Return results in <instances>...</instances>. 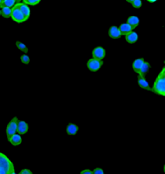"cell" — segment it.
<instances>
[{
  "label": "cell",
  "mask_w": 165,
  "mask_h": 174,
  "mask_svg": "<svg viewBox=\"0 0 165 174\" xmlns=\"http://www.w3.org/2000/svg\"><path fill=\"white\" fill-rule=\"evenodd\" d=\"M151 92L165 96V67L162 69L160 74L157 76V78L153 84Z\"/></svg>",
  "instance_id": "6da1fadb"
},
{
  "label": "cell",
  "mask_w": 165,
  "mask_h": 174,
  "mask_svg": "<svg viewBox=\"0 0 165 174\" xmlns=\"http://www.w3.org/2000/svg\"><path fill=\"white\" fill-rule=\"evenodd\" d=\"M14 165L9 158L0 152V174H14Z\"/></svg>",
  "instance_id": "7a4b0ae2"
},
{
  "label": "cell",
  "mask_w": 165,
  "mask_h": 174,
  "mask_svg": "<svg viewBox=\"0 0 165 174\" xmlns=\"http://www.w3.org/2000/svg\"><path fill=\"white\" fill-rule=\"evenodd\" d=\"M11 18L14 20L15 22L17 23H23L26 21V18L21 12V10L19 8V3L15 4V6L12 7V14H11Z\"/></svg>",
  "instance_id": "3957f363"
},
{
  "label": "cell",
  "mask_w": 165,
  "mask_h": 174,
  "mask_svg": "<svg viewBox=\"0 0 165 174\" xmlns=\"http://www.w3.org/2000/svg\"><path fill=\"white\" fill-rule=\"evenodd\" d=\"M17 125H18V119L16 116L13 117L11 121H9L6 127V136L7 139H9L13 134H17Z\"/></svg>",
  "instance_id": "277c9868"
},
{
  "label": "cell",
  "mask_w": 165,
  "mask_h": 174,
  "mask_svg": "<svg viewBox=\"0 0 165 174\" xmlns=\"http://www.w3.org/2000/svg\"><path fill=\"white\" fill-rule=\"evenodd\" d=\"M103 65V60H99L96 58H92L88 61L87 63V67L89 71L92 72H97L102 68V66Z\"/></svg>",
  "instance_id": "5b68a950"
},
{
  "label": "cell",
  "mask_w": 165,
  "mask_h": 174,
  "mask_svg": "<svg viewBox=\"0 0 165 174\" xmlns=\"http://www.w3.org/2000/svg\"><path fill=\"white\" fill-rule=\"evenodd\" d=\"M104 57H106V50H104L103 47H101V46L96 47L93 50V58L103 60Z\"/></svg>",
  "instance_id": "8992f818"
},
{
  "label": "cell",
  "mask_w": 165,
  "mask_h": 174,
  "mask_svg": "<svg viewBox=\"0 0 165 174\" xmlns=\"http://www.w3.org/2000/svg\"><path fill=\"white\" fill-rule=\"evenodd\" d=\"M137 84H138V86L140 87L141 89H143V90L152 91V88H150V86H149L148 82L146 81L145 77H142V76H140V75H138V77H137Z\"/></svg>",
  "instance_id": "52a82bcc"
},
{
  "label": "cell",
  "mask_w": 165,
  "mask_h": 174,
  "mask_svg": "<svg viewBox=\"0 0 165 174\" xmlns=\"http://www.w3.org/2000/svg\"><path fill=\"white\" fill-rule=\"evenodd\" d=\"M108 36L112 39H118L121 37V32L118 27L117 26H112L108 29Z\"/></svg>",
  "instance_id": "ba28073f"
},
{
  "label": "cell",
  "mask_w": 165,
  "mask_h": 174,
  "mask_svg": "<svg viewBox=\"0 0 165 174\" xmlns=\"http://www.w3.org/2000/svg\"><path fill=\"white\" fill-rule=\"evenodd\" d=\"M29 129V125L27 122H25L23 120H18V125H17V134H27V131Z\"/></svg>",
  "instance_id": "9c48e42d"
},
{
  "label": "cell",
  "mask_w": 165,
  "mask_h": 174,
  "mask_svg": "<svg viewBox=\"0 0 165 174\" xmlns=\"http://www.w3.org/2000/svg\"><path fill=\"white\" fill-rule=\"evenodd\" d=\"M19 8L21 10V12L23 13V15L26 18V20L29 19L30 17V14H31V11H30V8H29V5L24 3V2H20L19 3Z\"/></svg>",
  "instance_id": "30bf717a"
},
{
  "label": "cell",
  "mask_w": 165,
  "mask_h": 174,
  "mask_svg": "<svg viewBox=\"0 0 165 174\" xmlns=\"http://www.w3.org/2000/svg\"><path fill=\"white\" fill-rule=\"evenodd\" d=\"M8 141L11 143L13 146H17V145H20L22 143V137H21V134H13L10 139H8Z\"/></svg>",
  "instance_id": "8fae6325"
},
{
  "label": "cell",
  "mask_w": 165,
  "mask_h": 174,
  "mask_svg": "<svg viewBox=\"0 0 165 174\" xmlns=\"http://www.w3.org/2000/svg\"><path fill=\"white\" fill-rule=\"evenodd\" d=\"M143 63H144V59H143V58H138V59H136V60L133 62V64H132V69H133V71L135 72V73L139 74V71H140Z\"/></svg>",
  "instance_id": "7c38bea8"
},
{
  "label": "cell",
  "mask_w": 165,
  "mask_h": 174,
  "mask_svg": "<svg viewBox=\"0 0 165 174\" xmlns=\"http://www.w3.org/2000/svg\"><path fill=\"white\" fill-rule=\"evenodd\" d=\"M126 42L129 43V44H134L135 42H137L138 35H137L136 32L131 31V33H128L127 35H126Z\"/></svg>",
  "instance_id": "4fadbf2b"
},
{
  "label": "cell",
  "mask_w": 165,
  "mask_h": 174,
  "mask_svg": "<svg viewBox=\"0 0 165 174\" xmlns=\"http://www.w3.org/2000/svg\"><path fill=\"white\" fill-rule=\"evenodd\" d=\"M119 28V30H121V35H127L128 33H131V31H132V27L131 26V25H129L127 22L126 23H122V24H121V26L118 27Z\"/></svg>",
  "instance_id": "5bb4252c"
},
{
  "label": "cell",
  "mask_w": 165,
  "mask_h": 174,
  "mask_svg": "<svg viewBox=\"0 0 165 174\" xmlns=\"http://www.w3.org/2000/svg\"><path fill=\"white\" fill-rule=\"evenodd\" d=\"M12 14V8L7 6H1V16L4 18H10Z\"/></svg>",
  "instance_id": "9a60e30c"
},
{
  "label": "cell",
  "mask_w": 165,
  "mask_h": 174,
  "mask_svg": "<svg viewBox=\"0 0 165 174\" xmlns=\"http://www.w3.org/2000/svg\"><path fill=\"white\" fill-rule=\"evenodd\" d=\"M78 130H79V127L75 124H69L67 126V134L70 135H75L78 132Z\"/></svg>",
  "instance_id": "2e32d148"
},
{
  "label": "cell",
  "mask_w": 165,
  "mask_h": 174,
  "mask_svg": "<svg viewBox=\"0 0 165 174\" xmlns=\"http://www.w3.org/2000/svg\"><path fill=\"white\" fill-rule=\"evenodd\" d=\"M139 22H140V21H139V18L137 16H131V17H128V19H127V23L132 27V29L136 28L139 25Z\"/></svg>",
  "instance_id": "e0dca14e"
},
{
  "label": "cell",
  "mask_w": 165,
  "mask_h": 174,
  "mask_svg": "<svg viewBox=\"0 0 165 174\" xmlns=\"http://www.w3.org/2000/svg\"><path fill=\"white\" fill-rule=\"evenodd\" d=\"M149 70H150V64H149L148 62H145V61H144V63L142 65L140 71H139V74L138 75H140L142 77H145L147 75V73L149 72Z\"/></svg>",
  "instance_id": "ac0fdd59"
},
{
  "label": "cell",
  "mask_w": 165,
  "mask_h": 174,
  "mask_svg": "<svg viewBox=\"0 0 165 174\" xmlns=\"http://www.w3.org/2000/svg\"><path fill=\"white\" fill-rule=\"evenodd\" d=\"M16 46H17V48H18L20 51H22V52H24L25 54L28 53V48H27V46L25 45L24 43L17 41V42H16Z\"/></svg>",
  "instance_id": "d6986e66"
},
{
  "label": "cell",
  "mask_w": 165,
  "mask_h": 174,
  "mask_svg": "<svg viewBox=\"0 0 165 174\" xmlns=\"http://www.w3.org/2000/svg\"><path fill=\"white\" fill-rule=\"evenodd\" d=\"M15 4H16V0H5L2 2L1 6H7V7H14Z\"/></svg>",
  "instance_id": "ffe728a7"
},
{
  "label": "cell",
  "mask_w": 165,
  "mask_h": 174,
  "mask_svg": "<svg viewBox=\"0 0 165 174\" xmlns=\"http://www.w3.org/2000/svg\"><path fill=\"white\" fill-rule=\"evenodd\" d=\"M20 60H21V62L24 65H28L30 63V58H29V56H27V54L22 55L21 57H20Z\"/></svg>",
  "instance_id": "44dd1931"
},
{
  "label": "cell",
  "mask_w": 165,
  "mask_h": 174,
  "mask_svg": "<svg viewBox=\"0 0 165 174\" xmlns=\"http://www.w3.org/2000/svg\"><path fill=\"white\" fill-rule=\"evenodd\" d=\"M131 5L133 6V8L139 9V8H141V6H142V1H141V0H133V2L131 3Z\"/></svg>",
  "instance_id": "7402d4cb"
},
{
  "label": "cell",
  "mask_w": 165,
  "mask_h": 174,
  "mask_svg": "<svg viewBox=\"0 0 165 174\" xmlns=\"http://www.w3.org/2000/svg\"><path fill=\"white\" fill-rule=\"evenodd\" d=\"M23 2L28 4V5H32V6H34V5H37L41 2V0H23Z\"/></svg>",
  "instance_id": "603a6c76"
},
{
  "label": "cell",
  "mask_w": 165,
  "mask_h": 174,
  "mask_svg": "<svg viewBox=\"0 0 165 174\" xmlns=\"http://www.w3.org/2000/svg\"><path fill=\"white\" fill-rule=\"evenodd\" d=\"M103 173H104V171L99 167H98V168H96V169L93 170V174H103Z\"/></svg>",
  "instance_id": "cb8c5ba5"
},
{
  "label": "cell",
  "mask_w": 165,
  "mask_h": 174,
  "mask_svg": "<svg viewBox=\"0 0 165 174\" xmlns=\"http://www.w3.org/2000/svg\"><path fill=\"white\" fill-rule=\"evenodd\" d=\"M20 174H32V171L29 169H22L20 171Z\"/></svg>",
  "instance_id": "d4e9b609"
},
{
  "label": "cell",
  "mask_w": 165,
  "mask_h": 174,
  "mask_svg": "<svg viewBox=\"0 0 165 174\" xmlns=\"http://www.w3.org/2000/svg\"><path fill=\"white\" fill-rule=\"evenodd\" d=\"M81 174H93V171L89 169H85L81 172Z\"/></svg>",
  "instance_id": "484cf974"
},
{
  "label": "cell",
  "mask_w": 165,
  "mask_h": 174,
  "mask_svg": "<svg viewBox=\"0 0 165 174\" xmlns=\"http://www.w3.org/2000/svg\"><path fill=\"white\" fill-rule=\"evenodd\" d=\"M146 1H148L149 3H154V2H156L157 0H146Z\"/></svg>",
  "instance_id": "4316f807"
},
{
  "label": "cell",
  "mask_w": 165,
  "mask_h": 174,
  "mask_svg": "<svg viewBox=\"0 0 165 174\" xmlns=\"http://www.w3.org/2000/svg\"><path fill=\"white\" fill-rule=\"evenodd\" d=\"M126 2H128V3H132V2H133V0H126Z\"/></svg>",
  "instance_id": "83f0119b"
},
{
  "label": "cell",
  "mask_w": 165,
  "mask_h": 174,
  "mask_svg": "<svg viewBox=\"0 0 165 174\" xmlns=\"http://www.w3.org/2000/svg\"><path fill=\"white\" fill-rule=\"evenodd\" d=\"M21 1H23V0H16V2H18V3H20Z\"/></svg>",
  "instance_id": "f1b7e54d"
},
{
  "label": "cell",
  "mask_w": 165,
  "mask_h": 174,
  "mask_svg": "<svg viewBox=\"0 0 165 174\" xmlns=\"http://www.w3.org/2000/svg\"><path fill=\"white\" fill-rule=\"evenodd\" d=\"M1 5H2V0H0V7H1Z\"/></svg>",
  "instance_id": "f546056e"
},
{
  "label": "cell",
  "mask_w": 165,
  "mask_h": 174,
  "mask_svg": "<svg viewBox=\"0 0 165 174\" xmlns=\"http://www.w3.org/2000/svg\"><path fill=\"white\" fill-rule=\"evenodd\" d=\"M0 16H1V7H0Z\"/></svg>",
  "instance_id": "4dcf8cb0"
},
{
  "label": "cell",
  "mask_w": 165,
  "mask_h": 174,
  "mask_svg": "<svg viewBox=\"0 0 165 174\" xmlns=\"http://www.w3.org/2000/svg\"><path fill=\"white\" fill-rule=\"evenodd\" d=\"M164 173H165V165H164Z\"/></svg>",
  "instance_id": "1f68e13d"
},
{
  "label": "cell",
  "mask_w": 165,
  "mask_h": 174,
  "mask_svg": "<svg viewBox=\"0 0 165 174\" xmlns=\"http://www.w3.org/2000/svg\"><path fill=\"white\" fill-rule=\"evenodd\" d=\"M3 1H5V0H2V2H3Z\"/></svg>",
  "instance_id": "d6a6232c"
},
{
  "label": "cell",
  "mask_w": 165,
  "mask_h": 174,
  "mask_svg": "<svg viewBox=\"0 0 165 174\" xmlns=\"http://www.w3.org/2000/svg\"><path fill=\"white\" fill-rule=\"evenodd\" d=\"M164 64H165V61H164Z\"/></svg>",
  "instance_id": "836d02e7"
}]
</instances>
